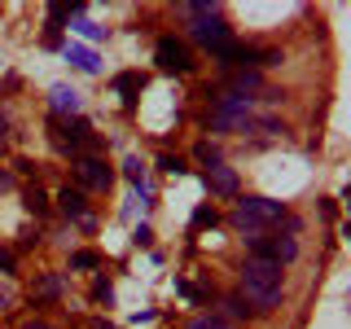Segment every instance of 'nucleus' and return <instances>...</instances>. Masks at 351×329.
I'll use <instances>...</instances> for the list:
<instances>
[{"label":"nucleus","instance_id":"1","mask_svg":"<svg viewBox=\"0 0 351 329\" xmlns=\"http://www.w3.org/2000/svg\"><path fill=\"white\" fill-rule=\"evenodd\" d=\"M241 290H246L250 312H272V307L281 303V263L246 259V268H241Z\"/></svg>","mask_w":351,"mask_h":329},{"label":"nucleus","instance_id":"2","mask_svg":"<svg viewBox=\"0 0 351 329\" xmlns=\"http://www.w3.org/2000/svg\"><path fill=\"white\" fill-rule=\"evenodd\" d=\"M180 14L189 22V36L202 44V49H219L224 40H233L224 14H219L215 5H206V0H189V5H180Z\"/></svg>","mask_w":351,"mask_h":329},{"label":"nucleus","instance_id":"3","mask_svg":"<svg viewBox=\"0 0 351 329\" xmlns=\"http://www.w3.org/2000/svg\"><path fill=\"white\" fill-rule=\"evenodd\" d=\"M281 215H285V206L272 202V197H241L237 211H233V228L246 237H263V228L281 224Z\"/></svg>","mask_w":351,"mask_h":329},{"label":"nucleus","instance_id":"4","mask_svg":"<svg viewBox=\"0 0 351 329\" xmlns=\"http://www.w3.org/2000/svg\"><path fill=\"white\" fill-rule=\"evenodd\" d=\"M241 127H250V101L219 93L215 110H211V132H241Z\"/></svg>","mask_w":351,"mask_h":329},{"label":"nucleus","instance_id":"5","mask_svg":"<svg viewBox=\"0 0 351 329\" xmlns=\"http://www.w3.org/2000/svg\"><path fill=\"white\" fill-rule=\"evenodd\" d=\"M154 62H158L167 75H189L197 66L193 53H189V44L176 40V36H158V44H154Z\"/></svg>","mask_w":351,"mask_h":329},{"label":"nucleus","instance_id":"6","mask_svg":"<svg viewBox=\"0 0 351 329\" xmlns=\"http://www.w3.org/2000/svg\"><path fill=\"white\" fill-rule=\"evenodd\" d=\"M53 141H58L62 149H71V154L97 145L93 123H88V119H80V114H75V119H58V114H53Z\"/></svg>","mask_w":351,"mask_h":329},{"label":"nucleus","instance_id":"7","mask_svg":"<svg viewBox=\"0 0 351 329\" xmlns=\"http://www.w3.org/2000/svg\"><path fill=\"white\" fill-rule=\"evenodd\" d=\"M299 255L294 237H250V259H268V263H290Z\"/></svg>","mask_w":351,"mask_h":329},{"label":"nucleus","instance_id":"8","mask_svg":"<svg viewBox=\"0 0 351 329\" xmlns=\"http://www.w3.org/2000/svg\"><path fill=\"white\" fill-rule=\"evenodd\" d=\"M75 175H80V184H88V189H110V180H114V171L97 154H75Z\"/></svg>","mask_w":351,"mask_h":329},{"label":"nucleus","instance_id":"9","mask_svg":"<svg viewBox=\"0 0 351 329\" xmlns=\"http://www.w3.org/2000/svg\"><path fill=\"white\" fill-rule=\"evenodd\" d=\"M224 93H228V97H237V101H250L246 93H263V75H259V71H246V66H241L237 75H228Z\"/></svg>","mask_w":351,"mask_h":329},{"label":"nucleus","instance_id":"10","mask_svg":"<svg viewBox=\"0 0 351 329\" xmlns=\"http://www.w3.org/2000/svg\"><path fill=\"white\" fill-rule=\"evenodd\" d=\"M49 101H53V114H58V119H75V114H80V93H75V88H66V84H53L49 88Z\"/></svg>","mask_w":351,"mask_h":329},{"label":"nucleus","instance_id":"11","mask_svg":"<svg viewBox=\"0 0 351 329\" xmlns=\"http://www.w3.org/2000/svg\"><path fill=\"white\" fill-rule=\"evenodd\" d=\"M202 184H206L211 193H219V197H233V193H237V171H233V167H219V162H215V167H206Z\"/></svg>","mask_w":351,"mask_h":329},{"label":"nucleus","instance_id":"12","mask_svg":"<svg viewBox=\"0 0 351 329\" xmlns=\"http://www.w3.org/2000/svg\"><path fill=\"white\" fill-rule=\"evenodd\" d=\"M114 93L123 97V106H136V97L145 93V75H141V71H123L114 80Z\"/></svg>","mask_w":351,"mask_h":329},{"label":"nucleus","instance_id":"13","mask_svg":"<svg viewBox=\"0 0 351 329\" xmlns=\"http://www.w3.org/2000/svg\"><path fill=\"white\" fill-rule=\"evenodd\" d=\"M62 58L71 62V66H80V71H88V75H93L97 66H101V62H97V53H93V49H84V44H66Z\"/></svg>","mask_w":351,"mask_h":329},{"label":"nucleus","instance_id":"14","mask_svg":"<svg viewBox=\"0 0 351 329\" xmlns=\"http://www.w3.org/2000/svg\"><path fill=\"white\" fill-rule=\"evenodd\" d=\"M58 206H62L71 219H88V202H84L80 189H62V193H58Z\"/></svg>","mask_w":351,"mask_h":329},{"label":"nucleus","instance_id":"15","mask_svg":"<svg viewBox=\"0 0 351 329\" xmlns=\"http://www.w3.org/2000/svg\"><path fill=\"white\" fill-rule=\"evenodd\" d=\"M31 294H36V299H58V294H62V272H44Z\"/></svg>","mask_w":351,"mask_h":329},{"label":"nucleus","instance_id":"16","mask_svg":"<svg viewBox=\"0 0 351 329\" xmlns=\"http://www.w3.org/2000/svg\"><path fill=\"white\" fill-rule=\"evenodd\" d=\"M22 206H27L31 215H49V193H44V189H27V193H22Z\"/></svg>","mask_w":351,"mask_h":329},{"label":"nucleus","instance_id":"17","mask_svg":"<svg viewBox=\"0 0 351 329\" xmlns=\"http://www.w3.org/2000/svg\"><path fill=\"white\" fill-rule=\"evenodd\" d=\"M71 27H75V31H80V36H84V40H106V27H97V22H88V18H75V22H71Z\"/></svg>","mask_w":351,"mask_h":329},{"label":"nucleus","instance_id":"18","mask_svg":"<svg viewBox=\"0 0 351 329\" xmlns=\"http://www.w3.org/2000/svg\"><path fill=\"white\" fill-rule=\"evenodd\" d=\"M71 268H101V255H97V250H75Z\"/></svg>","mask_w":351,"mask_h":329},{"label":"nucleus","instance_id":"19","mask_svg":"<svg viewBox=\"0 0 351 329\" xmlns=\"http://www.w3.org/2000/svg\"><path fill=\"white\" fill-rule=\"evenodd\" d=\"M211 224H215V206H197L193 219H189V228L197 233V228H211Z\"/></svg>","mask_w":351,"mask_h":329},{"label":"nucleus","instance_id":"20","mask_svg":"<svg viewBox=\"0 0 351 329\" xmlns=\"http://www.w3.org/2000/svg\"><path fill=\"white\" fill-rule=\"evenodd\" d=\"M224 316H233V321H246V316H250L246 299H237V294H233V299H224Z\"/></svg>","mask_w":351,"mask_h":329},{"label":"nucleus","instance_id":"21","mask_svg":"<svg viewBox=\"0 0 351 329\" xmlns=\"http://www.w3.org/2000/svg\"><path fill=\"white\" fill-rule=\"evenodd\" d=\"M93 299H97V303H110V299H114V290H110V281H106V277H97V285H93Z\"/></svg>","mask_w":351,"mask_h":329},{"label":"nucleus","instance_id":"22","mask_svg":"<svg viewBox=\"0 0 351 329\" xmlns=\"http://www.w3.org/2000/svg\"><path fill=\"white\" fill-rule=\"evenodd\" d=\"M158 167H162V171H171V175H184V158H171V154H162Z\"/></svg>","mask_w":351,"mask_h":329},{"label":"nucleus","instance_id":"23","mask_svg":"<svg viewBox=\"0 0 351 329\" xmlns=\"http://www.w3.org/2000/svg\"><path fill=\"white\" fill-rule=\"evenodd\" d=\"M123 171H128V180H132V184H145V180H141V175H145L141 158H128V162H123Z\"/></svg>","mask_w":351,"mask_h":329},{"label":"nucleus","instance_id":"24","mask_svg":"<svg viewBox=\"0 0 351 329\" xmlns=\"http://www.w3.org/2000/svg\"><path fill=\"white\" fill-rule=\"evenodd\" d=\"M197 158H202V162H211V167H215V162H219V149L211 145V141H202V145H197Z\"/></svg>","mask_w":351,"mask_h":329},{"label":"nucleus","instance_id":"25","mask_svg":"<svg viewBox=\"0 0 351 329\" xmlns=\"http://www.w3.org/2000/svg\"><path fill=\"white\" fill-rule=\"evenodd\" d=\"M189 329H233V325H224L219 316H202V321H193Z\"/></svg>","mask_w":351,"mask_h":329},{"label":"nucleus","instance_id":"26","mask_svg":"<svg viewBox=\"0 0 351 329\" xmlns=\"http://www.w3.org/2000/svg\"><path fill=\"white\" fill-rule=\"evenodd\" d=\"M14 263H18L14 250H0V272H14Z\"/></svg>","mask_w":351,"mask_h":329},{"label":"nucleus","instance_id":"27","mask_svg":"<svg viewBox=\"0 0 351 329\" xmlns=\"http://www.w3.org/2000/svg\"><path fill=\"white\" fill-rule=\"evenodd\" d=\"M149 237H154V233H149V228H145V224H141V228H136V233H132V241H136V246H149Z\"/></svg>","mask_w":351,"mask_h":329},{"label":"nucleus","instance_id":"28","mask_svg":"<svg viewBox=\"0 0 351 329\" xmlns=\"http://www.w3.org/2000/svg\"><path fill=\"white\" fill-rule=\"evenodd\" d=\"M22 329H53V325H44V321H31V325H22Z\"/></svg>","mask_w":351,"mask_h":329},{"label":"nucleus","instance_id":"29","mask_svg":"<svg viewBox=\"0 0 351 329\" xmlns=\"http://www.w3.org/2000/svg\"><path fill=\"white\" fill-rule=\"evenodd\" d=\"M9 184H14V180H9V171H0V189H9Z\"/></svg>","mask_w":351,"mask_h":329},{"label":"nucleus","instance_id":"30","mask_svg":"<svg viewBox=\"0 0 351 329\" xmlns=\"http://www.w3.org/2000/svg\"><path fill=\"white\" fill-rule=\"evenodd\" d=\"M5 307H9V290H0V312H5Z\"/></svg>","mask_w":351,"mask_h":329}]
</instances>
